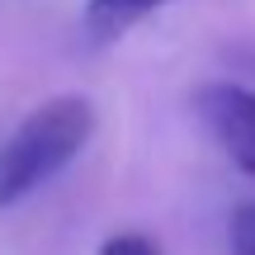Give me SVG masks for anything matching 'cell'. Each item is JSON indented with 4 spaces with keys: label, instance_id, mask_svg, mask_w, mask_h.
Here are the masks:
<instances>
[{
    "label": "cell",
    "instance_id": "2",
    "mask_svg": "<svg viewBox=\"0 0 255 255\" xmlns=\"http://www.w3.org/2000/svg\"><path fill=\"white\" fill-rule=\"evenodd\" d=\"M203 128L213 132V142L227 151V161L241 175H255V90L237 81H208L194 95Z\"/></svg>",
    "mask_w": 255,
    "mask_h": 255
},
{
    "label": "cell",
    "instance_id": "3",
    "mask_svg": "<svg viewBox=\"0 0 255 255\" xmlns=\"http://www.w3.org/2000/svg\"><path fill=\"white\" fill-rule=\"evenodd\" d=\"M165 0H90L85 5V33L95 43H114L128 28H137L146 14H156Z\"/></svg>",
    "mask_w": 255,
    "mask_h": 255
},
{
    "label": "cell",
    "instance_id": "6",
    "mask_svg": "<svg viewBox=\"0 0 255 255\" xmlns=\"http://www.w3.org/2000/svg\"><path fill=\"white\" fill-rule=\"evenodd\" d=\"M251 66H255V57H251Z\"/></svg>",
    "mask_w": 255,
    "mask_h": 255
},
{
    "label": "cell",
    "instance_id": "4",
    "mask_svg": "<svg viewBox=\"0 0 255 255\" xmlns=\"http://www.w3.org/2000/svg\"><path fill=\"white\" fill-rule=\"evenodd\" d=\"M227 246L232 255H255V203H241L227 222Z\"/></svg>",
    "mask_w": 255,
    "mask_h": 255
},
{
    "label": "cell",
    "instance_id": "5",
    "mask_svg": "<svg viewBox=\"0 0 255 255\" xmlns=\"http://www.w3.org/2000/svg\"><path fill=\"white\" fill-rule=\"evenodd\" d=\"M100 255H161V246H156V241H146L142 232H119V237L104 241Z\"/></svg>",
    "mask_w": 255,
    "mask_h": 255
},
{
    "label": "cell",
    "instance_id": "1",
    "mask_svg": "<svg viewBox=\"0 0 255 255\" xmlns=\"http://www.w3.org/2000/svg\"><path fill=\"white\" fill-rule=\"evenodd\" d=\"M95 137V104L85 95L43 100L0 142V208H14L43 184H52Z\"/></svg>",
    "mask_w": 255,
    "mask_h": 255
}]
</instances>
